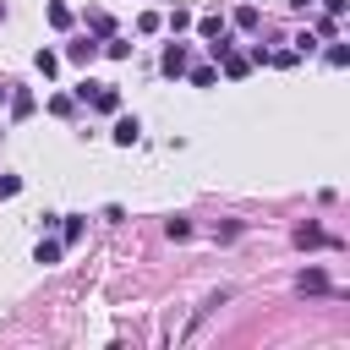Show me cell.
<instances>
[{
  "instance_id": "1",
  "label": "cell",
  "mask_w": 350,
  "mask_h": 350,
  "mask_svg": "<svg viewBox=\"0 0 350 350\" xmlns=\"http://www.w3.org/2000/svg\"><path fill=\"white\" fill-rule=\"evenodd\" d=\"M213 60H219V71H224V77H230V82H241V77H246V71H252V55H230V44H224V49H219V55H213Z\"/></svg>"
},
{
  "instance_id": "2",
  "label": "cell",
  "mask_w": 350,
  "mask_h": 350,
  "mask_svg": "<svg viewBox=\"0 0 350 350\" xmlns=\"http://www.w3.org/2000/svg\"><path fill=\"white\" fill-rule=\"evenodd\" d=\"M186 66H191L186 44H170V49H164V77H186Z\"/></svg>"
},
{
  "instance_id": "3",
  "label": "cell",
  "mask_w": 350,
  "mask_h": 350,
  "mask_svg": "<svg viewBox=\"0 0 350 350\" xmlns=\"http://www.w3.org/2000/svg\"><path fill=\"white\" fill-rule=\"evenodd\" d=\"M109 137H115V142H120V148H131V142H137V137H142V120H137V115H120V120H115V131H109Z\"/></svg>"
},
{
  "instance_id": "4",
  "label": "cell",
  "mask_w": 350,
  "mask_h": 350,
  "mask_svg": "<svg viewBox=\"0 0 350 350\" xmlns=\"http://www.w3.org/2000/svg\"><path fill=\"white\" fill-rule=\"evenodd\" d=\"M88 98H93V109H104V115H115V109H120V93H115L109 82H98V88H93Z\"/></svg>"
},
{
  "instance_id": "5",
  "label": "cell",
  "mask_w": 350,
  "mask_h": 350,
  "mask_svg": "<svg viewBox=\"0 0 350 350\" xmlns=\"http://www.w3.org/2000/svg\"><path fill=\"white\" fill-rule=\"evenodd\" d=\"M93 55H98V44H93V38H77V44H66V60H77V66H88Z\"/></svg>"
},
{
  "instance_id": "6",
  "label": "cell",
  "mask_w": 350,
  "mask_h": 350,
  "mask_svg": "<svg viewBox=\"0 0 350 350\" xmlns=\"http://www.w3.org/2000/svg\"><path fill=\"white\" fill-rule=\"evenodd\" d=\"M5 98H11V120H27V115H33V93H27V88H16V93H5Z\"/></svg>"
},
{
  "instance_id": "7",
  "label": "cell",
  "mask_w": 350,
  "mask_h": 350,
  "mask_svg": "<svg viewBox=\"0 0 350 350\" xmlns=\"http://www.w3.org/2000/svg\"><path fill=\"white\" fill-rule=\"evenodd\" d=\"M71 22H77V16H71V5H66V0H49V27H60V33H66Z\"/></svg>"
},
{
  "instance_id": "8",
  "label": "cell",
  "mask_w": 350,
  "mask_h": 350,
  "mask_svg": "<svg viewBox=\"0 0 350 350\" xmlns=\"http://www.w3.org/2000/svg\"><path fill=\"white\" fill-rule=\"evenodd\" d=\"M60 252H66L60 241H38V252H33V262H44V268H55V262H60Z\"/></svg>"
},
{
  "instance_id": "9",
  "label": "cell",
  "mask_w": 350,
  "mask_h": 350,
  "mask_svg": "<svg viewBox=\"0 0 350 350\" xmlns=\"http://www.w3.org/2000/svg\"><path fill=\"white\" fill-rule=\"evenodd\" d=\"M301 290H306V295H323V290H328V273H323V268H306V273H301Z\"/></svg>"
},
{
  "instance_id": "10",
  "label": "cell",
  "mask_w": 350,
  "mask_h": 350,
  "mask_svg": "<svg viewBox=\"0 0 350 350\" xmlns=\"http://www.w3.org/2000/svg\"><path fill=\"white\" fill-rule=\"evenodd\" d=\"M186 77H191V88H213V82H219L213 66H186Z\"/></svg>"
},
{
  "instance_id": "11",
  "label": "cell",
  "mask_w": 350,
  "mask_h": 350,
  "mask_svg": "<svg viewBox=\"0 0 350 350\" xmlns=\"http://www.w3.org/2000/svg\"><path fill=\"white\" fill-rule=\"evenodd\" d=\"M323 241H328L323 224H301V230H295V246H323Z\"/></svg>"
},
{
  "instance_id": "12",
  "label": "cell",
  "mask_w": 350,
  "mask_h": 350,
  "mask_svg": "<svg viewBox=\"0 0 350 350\" xmlns=\"http://www.w3.org/2000/svg\"><path fill=\"white\" fill-rule=\"evenodd\" d=\"M33 66H38L44 77H55V71H60V55H55V49H38V55H33Z\"/></svg>"
},
{
  "instance_id": "13",
  "label": "cell",
  "mask_w": 350,
  "mask_h": 350,
  "mask_svg": "<svg viewBox=\"0 0 350 350\" xmlns=\"http://www.w3.org/2000/svg\"><path fill=\"white\" fill-rule=\"evenodd\" d=\"M197 33H202V38H224V16H202Z\"/></svg>"
},
{
  "instance_id": "14",
  "label": "cell",
  "mask_w": 350,
  "mask_h": 350,
  "mask_svg": "<svg viewBox=\"0 0 350 350\" xmlns=\"http://www.w3.org/2000/svg\"><path fill=\"white\" fill-rule=\"evenodd\" d=\"M77 241H82V219H66L60 224V246H77Z\"/></svg>"
},
{
  "instance_id": "15",
  "label": "cell",
  "mask_w": 350,
  "mask_h": 350,
  "mask_svg": "<svg viewBox=\"0 0 350 350\" xmlns=\"http://www.w3.org/2000/svg\"><path fill=\"white\" fill-rule=\"evenodd\" d=\"M186 27H191V11L175 5V11H170V33H186Z\"/></svg>"
},
{
  "instance_id": "16",
  "label": "cell",
  "mask_w": 350,
  "mask_h": 350,
  "mask_svg": "<svg viewBox=\"0 0 350 350\" xmlns=\"http://www.w3.org/2000/svg\"><path fill=\"white\" fill-rule=\"evenodd\" d=\"M235 27L252 33V27H257V5H241V11H235Z\"/></svg>"
},
{
  "instance_id": "17",
  "label": "cell",
  "mask_w": 350,
  "mask_h": 350,
  "mask_svg": "<svg viewBox=\"0 0 350 350\" xmlns=\"http://www.w3.org/2000/svg\"><path fill=\"white\" fill-rule=\"evenodd\" d=\"M88 27H93V33H115V22H109V11H88Z\"/></svg>"
},
{
  "instance_id": "18",
  "label": "cell",
  "mask_w": 350,
  "mask_h": 350,
  "mask_svg": "<svg viewBox=\"0 0 350 350\" xmlns=\"http://www.w3.org/2000/svg\"><path fill=\"white\" fill-rule=\"evenodd\" d=\"M159 27H164L159 11H142V16H137V33H159Z\"/></svg>"
},
{
  "instance_id": "19",
  "label": "cell",
  "mask_w": 350,
  "mask_h": 350,
  "mask_svg": "<svg viewBox=\"0 0 350 350\" xmlns=\"http://www.w3.org/2000/svg\"><path fill=\"white\" fill-rule=\"evenodd\" d=\"M104 55H109V60H126V55H131V44H126V38H109V44H104Z\"/></svg>"
},
{
  "instance_id": "20",
  "label": "cell",
  "mask_w": 350,
  "mask_h": 350,
  "mask_svg": "<svg viewBox=\"0 0 350 350\" xmlns=\"http://www.w3.org/2000/svg\"><path fill=\"white\" fill-rule=\"evenodd\" d=\"M164 235H170V241H186V235H191V224H186V219H170V224H164Z\"/></svg>"
},
{
  "instance_id": "21",
  "label": "cell",
  "mask_w": 350,
  "mask_h": 350,
  "mask_svg": "<svg viewBox=\"0 0 350 350\" xmlns=\"http://www.w3.org/2000/svg\"><path fill=\"white\" fill-rule=\"evenodd\" d=\"M16 191H22V175H0V202L16 197Z\"/></svg>"
},
{
  "instance_id": "22",
  "label": "cell",
  "mask_w": 350,
  "mask_h": 350,
  "mask_svg": "<svg viewBox=\"0 0 350 350\" xmlns=\"http://www.w3.org/2000/svg\"><path fill=\"white\" fill-rule=\"evenodd\" d=\"M328 66H350V49L345 44H328Z\"/></svg>"
},
{
  "instance_id": "23",
  "label": "cell",
  "mask_w": 350,
  "mask_h": 350,
  "mask_svg": "<svg viewBox=\"0 0 350 350\" xmlns=\"http://www.w3.org/2000/svg\"><path fill=\"white\" fill-rule=\"evenodd\" d=\"M71 109H77V104H71L66 93H55V98H49V115H71Z\"/></svg>"
},
{
  "instance_id": "24",
  "label": "cell",
  "mask_w": 350,
  "mask_h": 350,
  "mask_svg": "<svg viewBox=\"0 0 350 350\" xmlns=\"http://www.w3.org/2000/svg\"><path fill=\"white\" fill-rule=\"evenodd\" d=\"M323 5H328V16H339V11H345V0H323Z\"/></svg>"
},
{
  "instance_id": "25",
  "label": "cell",
  "mask_w": 350,
  "mask_h": 350,
  "mask_svg": "<svg viewBox=\"0 0 350 350\" xmlns=\"http://www.w3.org/2000/svg\"><path fill=\"white\" fill-rule=\"evenodd\" d=\"M290 5H295V11H306V5H312V0H290Z\"/></svg>"
}]
</instances>
